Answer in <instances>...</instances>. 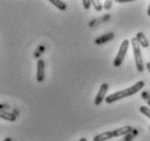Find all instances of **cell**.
<instances>
[{
    "mask_svg": "<svg viewBox=\"0 0 150 141\" xmlns=\"http://www.w3.org/2000/svg\"><path fill=\"white\" fill-rule=\"evenodd\" d=\"M145 87V82L144 81H138V82H136L134 85H132L129 88L127 89H124V90H121V91H116L112 94H110L105 97V103L108 104H112L116 101H119V99H122L124 97H128V96H132L136 94L137 92H139L142 89Z\"/></svg>",
    "mask_w": 150,
    "mask_h": 141,
    "instance_id": "1",
    "label": "cell"
},
{
    "mask_svg": "<svg viewBox=\"0 0 150 141\" xmlns=\"http://www.w3.org/2000/svg\"><path fill=\"white\" fill-rule=\"evenodd\" d=\"M132 131L131 126H123L121 128H117L115 130H111V131H105V132H101L99 135H96L93 140L94 141H107L110 140L112 138H117L121 136H125L128 135Z\"/></svg>",
    "mask_w": 150,
    "mask_h": 141,
    "instance_id": "2",
    "label": "cell"
},
{
    "mask_svg": "<svg viewBox=\"0 0 150 141\" xmlns=\"http://www.w3.org/2000/svg\"><path fill=\"white\" fill-rule=\"evenodd\" d=\"M132 47H133V52H134V56H135V64H136V68L139 72H143L144 71V61H143V54H142V49L140 47L142 46L139 45L137 38L134 37L132 38Z\"/></svg>",
    "mask_w": 150,
    "mask_h": 141,
    "instance_id": "3",
    "label": "cell"
},
{
    "mask_svg": "<svg viewBox=\"0 0 150 141\" xmlns=\"http://www.w3.org/2000/svg\"><path fill=\"white\" fill-rule=\"evenodd\" d=\"M128 47H129V41H128V39H124L120 46V49L117 52V55H116L115 58H114V60H113L114 67H120V66L123 64L124 59H125V56H126V53H127V50H128Z\"/></svg>",
    "mask_w": 150,
    "mask_h": 141,
    "instance_id": "4",
    "label": "cell"
},
{
    "mask_svg": "<svg viewBox=\"0 0 150 141\" xmlns=\"http://www.w3.org/2000/svg\"><path fill=\"white\" fill-rule=\"evenodd\" d=\"M109 89V84L108 83H102L99 88V91H98L97 95H96V99H95V105H100L102 103V101L105 99V94H107V91Z\"/></svg>",
    "mask_w": 150,
    "mask_h": 141,
    "instance_id": "5",
    "label": "cell"
},
{
    "mask_svg": "<svg viewBox=\"0 0 150 141\" xmlns=\"http://www.w3.org/2000/svg\"><path fill=\"white\" fill-rule=\"evenodd\" d=\"M36 79L38 82H42L45 80V61L42 59H39L37 61V73H36Z\"/></svg>",
    "mask_w": 150,
    "mask_h": 141,
    "instance_id": "6",
    "label": "cell"
},
{
    "mask_svg": "<svg viewBox=\"0 0 150 141\" xmlns=\"http://www.w3.org/2000/svg\"><path fill=\"white\" fill-rule=\"evenodd\" d=\"M114 36H115V35H114V33H112V32L107 33V34H103L95 39V44H96V45H102V44H105V43H107V42H110L111 39H113Z\"/></svg>",
    "mask_w": 150,
    "mask_h": 141,
    "instance_id": "7",
    "label": "cell"
},
{
    "mask_svg": "<svg viewBox=\"0 0 150 141\" xmlns=\"http://www.w3.org/2000/svg\"><path fill=\"white\" fill-rule=\"evenodd\" d=\"M136 38H137V41H138L139 45L144 47V48H148L149 47V41H148V38L145 36L143 32H138L137 34H136Z\"/></svg>",
    "mask_w": 150,
    "mask_h": 141,
    "instance_id": "8",
    "label": "cell"
},
{
    "mask_svg": "<svg viewBox=\"0 0 150 141\" xmlns=\"http://www.w3.org/2000/svg\"><path fill=\"white\" fill-rule=\"evenodd\" d=\"M0 117L2 119L9 120V122H15L16 120V116L14 114H12L8 111H1L0 112Z\"/></svg>",
    "mask_w": 150,
    "mask_h": 141,
    "instance_id": "9",
    "label": "cell"
},
{
    "mask_svg": "<svg viewBox=\"0 0 150 141\" xmlns=\"http://www.w3.org/2000/svg\"><path fill=\"white\" fill-rule=\"evenodd\" d=\"M50 4H52L53 6H56L59 10H61V11H65L67 10V4L64 2V1H61V0H50L49 1Z\"/></svg>",
    "mask_w": 150,
    "mask_h": 141,
    "instance_id": "10",
    "label": "cell"
},
{
    "mask_svg": "<svg viewBox=\"0 0 150 141\" xmlns=\"http://www.w3.org/2000/svg\"><path fill=\"white\" fill-rule=\"evenodd\" d=\"M91 4L94 6V8L96 9V10H97L98 12L101 11V10H102V7H103L100 1H96V0H93V1H91Z\"/></svg>",
    "mask_w": 150,
    "mask_h": 141,
    "instance_id": "11",
    "label": "cell"
},
{
    "mask_svg": "<svg viewBox=\"0 0 150 141\" xmlns=\"http://www.w3.org/2000/svg\"><path fill=\"white\" fill-rule=\"evenodd\" d=\"M139 111L142 112L144 115H146L147 117L150 119V108L147 106H140V108H139Z\"/></svg>",
    "mask_w": 150,
    "mask_h": 141,
    "instance_id": "12",
    "label": "cell"
},
{
    "mask_svg": "<svg viewBox=\"0 0 150 141\" xmlns=\"http://www.w3.org/2000/svg\"><path fill=\"white\" fill-rule=\"evenodd\" d=\"M83 6H84V8L86 10H88L90 8V6H91V1H89V0H83Z\"/></svg>",
    "mask_w": 150,
    "mask_h": 141,
    "instance_id": "13",
    "label": "cell"
},
{
    "mask_svg": "<svg viewBox=\"0 0 150 141\" xmlns=\"http://www.w3.org/2000/svg\"><path fill=\"white\" fill-rule=\"evenodd\" d=\"M111 6H112V1H105V4H103V7H105V10L110 9V8H111Z\"/></svg>",
    "mask_w": 150,
    "mask_h": 141,
    "instance_id": "14",
    "label": "cell"
},
{
    "mask_svg": "<svg viewBox=\"0 0 150 141\" xmlns=\"http://www.w3.org/2000/svg\"><path fill=\"white\" fill-rule=\"evenodd\" d=\"M132 0H117V2H120V4H123V2H131Z\"/></svg>",
    "mask_w": 150,
    "mask_h": 141,
    "instance_id": "15",
    "label": "cell"
},
{
    "mask_svg": "<svg viewBox=\"0 0 150 141\" xmlns=\"http://www.w3.org/2000/svg\"><path fill=\"white\" fill-rule=\"evenodd\" d=\"M146 68H147V70H148V72L150 73V62H148V64H146Z\"/></svg>",
    "mask_w": 150,
    "mask_h": 141,
    "instance_id": "16",
    "label": "cell"
},
{
    "mask_svg": "<svg viewBox=\"0 0 150 141\" xmlns=\"http://www.w3.org/2000/svg\"><path fill=\"white\" fill-rule=\"evenodd\" d=\"M147 14H148V16H150V4L149 7H148V10H147Z\"/></svg>",
    "mask_w": 150,
    "mask_h": 141,
    "instance_id": "17",
    "label": "cell"
},
{
    "mask_svg": "<svg viewBox=\"0 0 150 141\" xmlns=\"http://www.w3.org/2000/svg\"><path fill=\"white\" fill-rule=\"evenodd\" d=\"M4 141H12V139H11V138H6Z\"/></svg>",
    "mask_w": 150,
    "mask_h": 141,
    "instance_id": "18",
    "label": "cell"
},
{
    "mask_svg": "<svg viewBox=\"0 0 150 141\" xmlns=\"http://www.w3.org/2000/svg\"><path fill=\"white\" fill-rule=\"evenodd\" d=\"M79 141H87V139H86V138H81V139H79Z\"/></svg>",
    "mask_w": 150,
    "mask_h": 141,
    "instance_id": "19",
    "label": "cell"
},
{
    "mask_svg": "<svg viewBox=\"0 0 150 141\" xmlns=\"http://www.w3.org/2000/svg\"><path fill=\"white\" fill-rule=\"evenodd\" d=\"M149 129H150V126H149Z\"/></svg>",
    "mask_w": 150,
    "mask_h": 141,
    "instance_id": "20",
    "label": "cell"
}]
</instances>
